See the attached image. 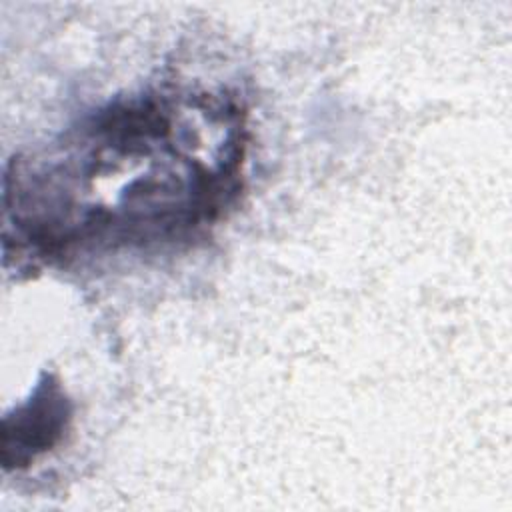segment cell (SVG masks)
<instances>
[{"label": "cell", "instance_id": "6da1fadb", "mask_svg": "<svg viewBox=\"0 0 512 512\" xmlns=\"http://www.w3.org/2000/svg\"><path fill=\"white\" fill-rule=\"evenodd\" d=\"M72 418V404L52 374H42L32 396L2 422V466L20 470L52 450Z\"/></svg>", "mask_w": 512, "mask_h": 512}]
</instances>
